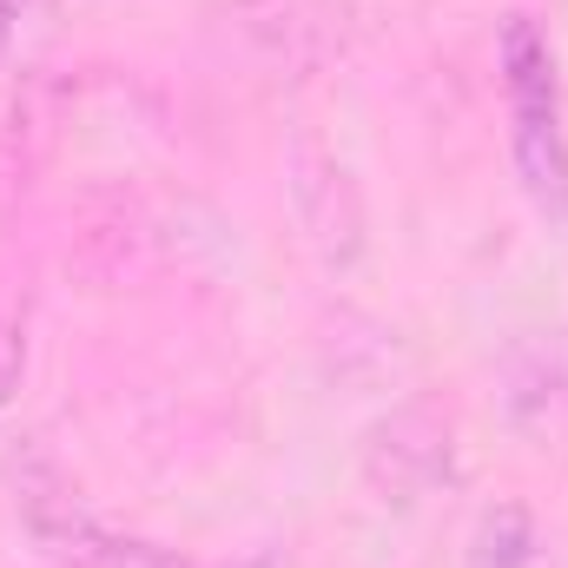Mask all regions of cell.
<instances>
[{"instance_id":"cell-4","label":"cell","mask_w":568,"mask_h":568,"mask_svg":"<svg viewBox=\"0 0 568 568\" xmlns=\"http://www.w3.org/2000/svg\"><path fill=\"white\" fill-rule=\"evenodd\" d=\"M20 377H27V331H20V311H13V297L0 291V410L13 404Z\"/></svg>"},{"instance_id":"cell-3","label":"cell","mask_w":568,"mask_h":568,"mask_svg":"<svg viewBox=\"0 0 568 568\" xmlns=\"http://www.w3.org/2000/svg\"><path fill=\"white\" fill-rule=\"evenodd\" d=\"M476 568H529V516L516 503H503L483 536H476Z\"/></svg>"},{"instance_id":"cell-2","label":"cell","mask_w":568,"mask_h":568,"mask_svg":"<svg viewBox=\"0 0 568 568\" xmlns=\"http://www.w3.org/2000/svg\"><path fill=\"white\" fill-rule=\"evenodd\" d=\"M27 523L33 536L67 556L73 568H199L192 556H172L159 542H140V536H120V529H100L80 503H47V496H27Z\"/></svg>"},{"instance_id":"cell-1","label":"cell","mask_w":568,"mask_h":568,"mask_svg":"<svg viewBox=\"0 0 568 568\" xmlns=\"http://www.w3.org/2000/svg\"><path fill=\"white\" fill-rule=\"evenodd\" d=\"M503 100H509V159L542 219H568V120H562V80H556V47L549 33L516 13L503 27Z\"/></svg>"},{"instance_id":"cell-5","label":"cell","mask_w":568,"mask_h":568,"mask_svg":"<svg viewBox=\"0 0 568 568\" xmlns=\"http://www.w3.org/2000/svg\"><path fill=\"white\" fill-rule=\"evenodd\" d=\"M13 20H20V0H0V53H7V40H13Z\"/></svg>"}]
</instances>
